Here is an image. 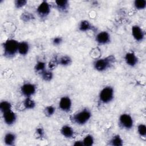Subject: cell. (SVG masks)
I'll return each instance as SVG.
<instances>
[{
	"label": "cell",
	"instance_id": "obj_13",
	"mask_svg": "<svg viewBox=\"0 0 146 146\" xmlns=\"http://www.w3.org/2000/svg\"><path fill=\"white\" fill-rule=\"evenodd\" d=\"M60 132L66 138H71L74 136V130L68 125H63L60 129Z\"/></svg>",
	"mask_w": 146,
	"mask_h": 146
},
{
	"label": "cell",
	"instance_id": "obj_24",
	"mask_svg": "<svg viewBox=\"0 0 146 146\" xmlns=\"http://www.w3.org/2000/svg\"><path fill=\"white\" fill-rule=\"evenodd\" d=\"M134 6L138 10H143L146 6L145 0H136L134 2Z\"/></svg>",
	"mask_w": 146,
	"mask_h": 146
},
{
	"label": "cell",
	"instance_id": "obj_19",
	"mask_svg": "<svg viewBox=\"0 0 146 146\" xmlns=\"http://www.w3.org/2000/svg\"><path fill=\"white\" fill-rule=\"evenodd\" d=\"M58 64L63 66H66L71 63V59L69 56L67 55H64L62 57H60L58 60Z\"/></svg>",
	"mask_w": 146,
	"mask_h": 146
},
{
	"label": "cell",
	"instance_id": "obj_21",
	"mask_svg": "<svg viewBox=\"0 0 146 146\" xmlns=\"http://www.w3.org/2000/svg\"><path fill=\"white\" fill-rule=\"evenodd\" d=\"M11 108V105L10 103L7 101H2L0 103V110L2 113L10 110Z\"/></svg>",
	"mask_w": 146,
	"mask_h": 146
},
{
	"label": "cell",
	"instance_id": "obj_18",
	"mask_svg": "<svg viewBox=\"0 0 146 146\" xmlns=\"http://www.w3.org/2000/svg\"><path fill=\"white\" fill-rule=\"evenodd\" d=\"M110 144L115 146H121L123 144V141L121 137L117 135L114 136L110 141Z\"/></svg>",
	"mask_w": 146,
	"mask_h": 146
},
{
	"label": "cell",
	"instance_id": "obj_4",
	"mask_svg": "<svg viewBox=\"0 0 146 146\" xmlns=\"http://www.w3.org/2000/svg\"><path fill=\"white\" fill-rule=\"evenodd\" d=\"M113 90L111 87H104L100 92L99 100L103 103H108L113 98Z\"/></svg>",
	"mask_w": 146,
	"mask_h": 146
},
{
	"label": "cell",
	"instance_id": "obj_1",
	"mask_svg": "<svg viewBox=\"0 0 146 146\" xmlns=\"http://www.w3.org/2000/svg\"><path fill=\"white\" fill-rule=\"evenodd\" d=\"M19 42L13 39L7 40L3 44L4 55L7 58L13 57L18 52Z\"/></svg>",
	"mask_w": 146,
	"mask_h": 146
},
{
	"label": "cell",
	"instance_id": "obj_20",
	"mask_svg": "<svg viewBox=\"0 0 146 146\" xmlns=\"http://www.w3.org/2000/svg\"><path fill=\"white\" fill-rule=\"evenodd\" d=\"M25 107L26 109H33L35 106V102L30 98V97H27L26 98L23 102Z\"/></svg>",
	"mask_w": 146,
	"mask_h": 146
},
{
	"label": "cell",
	"instance_id": "obj_22",
	"mask_svg": "<svg viewBox=\"0 0 146 146\" xmlns=\"http://www.w3.org/2000/svg\"><path fill=\"white\" fill-rule=\"evenodd\" d=\"M40 75L42 77V79L45 81H50L53 77V74L51 71L48 70H44L43 72L40 73Z\"/></svg>",
	"mask_w": 146,
	"mask_h": 146
},
{
	"label": "cell",
	"instance_id": "obj_31",
	"mask_svg": "<svg viewBox=\"0 0 146 146\" xmlns=\"http://www.w3.org/2000/svg\"><path fill=\"white\" fill-rule=\"evenodd\" d=\"M22 16H23V18H22L23 20L26 21H28L33 18V15L29 13H27L26 14L23 13L22 14Z\"/></svg>",
	"mask_w": 146,
	"mask_h": 146
},
{
	"label": "cell",
	"instance_id": "obj_23",
	"mask_svg": "<svg viewBox=\"0 0 146 146\" xmlns=\"http://www.w3.org/2000/svg\"><path fill=\"white\" fill-rule=\"evenodd\" d=\"M82 141L83 145L85 146H91L93 145L94 142V137L91 135H87V136H86Z\"/></svg>",
	"mask_w": 146,
	"mask_h": 146
},
{
	"label": "cell",
	"instance_id": "obj_10",
	"mask_svg": "<svg viewBox=\"0 0 146 146\" xmlns=\"http://www.w3.org/2000/svg\"><path fill=\"white\" fill-rule=\"evenodd\" d=\"M3 117L4 121L7 125L13 124L17 119L16 114L11 111V110L3 113Z\"/></svg>",
	"mask_w": 146,
	"mask_h": 146
},
{
	"label": "cell",
	"instance_id": "obj_29",
	"mask_svg": "<svg viewBox=\"0 0 146 146\" xmlns=\"http://www.w3.org/2000/svg\"><path fill=\"white\" fill-rule=\"evenodd\" d=\"M62 42V38L60 36L55 37L52 40V43L54 45L58 46Z\"/></svg>",
	"mask_w": 146,
	"mask_h": 146
},
{
	"label": "cell",
	"instance_id": "obj_7",
	"mask_svg": "<svg viewBox=\"0 0 146 146\" xmlns=\"http://www.w3.org/2000/svg\"><path fill=\"white\" fill-rule=\"evenodd\" d=\"M37 13L40 17H47L50 12V5L45 1H42L36 9Z\"/></svg>",
	"mask_w": 146,
	"mask_h": 146
},
{
	"label": "cell",
	"instance_id": "obj_3",
	"mask_svg": "<svg viewBox=\"0 0 146 146\" xmlns=\"http://www.w3.org/2000/svg\"><path fill=\"white\" fill-rule=\"evenodd\" d=\"M114 57L113 56L98 59L94 62V68L98 71H104L111 66Z\"/></svg>",
	"mask_w": 146,
	"mask_h": 146
},
{
	"label": "cell",
	"instance_id": "obj_6",
	"mask_svg": "<svg viewBox=\"0 0 146 146\" xmlns=\"http://www.w3.org/2000/svg\"><path fill=\"white\" fill-rule=\"evenodd\" d=\"M21 91L22 94L27 97H30L33 95L36 91V87L34 84L30 83H25L21 86Z\"/></svg>",
	"mask_w": 146,
	"mask_h": 146
},
{
	"label": "cell",
	"instance_id": "obj_5",
	"mask_svg": "<svg viewBox=\"0 0 146 146\" xmlns=\"http://www.w3.org/2000/svg\"><path fill=\"white\" fill-rule=\"evenodd\" d=\"M119 123L122 127L126 129H130L133 125V121L132 117L127 113H123L119 117Z\"/></svg>",
	"mask_w": 146,
	"mask_h": 146
},
{
	"label": "cell",
	"instance_id": "obj_16",
	"mask_svg": "<svg viewBox=\"0 0 146 146\" xmlns=\"http://www.w3.org/2000/svg\"><path fill=\"white\" fill-rule=\"evenodd\" d=\"M55 3L58 9L60 11H66L68 7V2L66 0L56 1Z\"/></svg>",
	"mask_w": 146,
	"mask_h": 146
},
{
	"label": "cell",
	"instance_id": "obj_27",
	"mask_svg": "<svg viewBox=\"0 0 146 146\" xmlns=\"http://www.w3.org/2000/svg\"><path fill=\"white\" fill-rule=\"evenodd\" d=\"M55 111V108L54 107L52 106H49L45 108L44 112L46 116H52Z\"/></svg>",
	"mask_w": 146,
	"mask_h": 146
},
{
	"label": "cell",
	"instance_id": "obj_2",
	"mask_svg": "<svg viewBox=\"0 0 146 146\" xmlns=\"http://www.w3.org/2000/svg\"><path fill=\"white\" fill-rule=\"evenodd\" d=\"M91 116V113L90 111L85 108L72 116L71 120L74 123L78 125H83L90 120Z\"/></svg>",
	"mask_w": 146,
	"mask_h": 146
},
{
	"label": "cell",
	"instance_id": "obj_32",
	"mask_svg": "<svg viewBox=\"0 0 146 146\" xmlns=\"http://www.w3.org/2000/svg\"><path fill=\"white\" fill-rule=\"evenodd\" d=\"M74 145H75V146H82V145H83V141H80V140L76 141L74 143Z\"/></svg>",
	"mask_w": 146,
	"mask_h": 146
},
{
	"label": "cell",
	"instance_id": "obj_12",
	"mask_svg": "<svg viewBox=\"0 0 146 146\" xmlns=\"http://www.w3.org/2000/svg\"><path fill=\"white\" fill-rule=\"evenodd\" d=\"M125 60L126 63L131 67L136 66L138 62V59L133 52H127L125 55Z\"/></svg>",
	"mask_w": 146,
	"mask_h": 146
},
{
	"label": "cell",
	"instance_id": "obj_17",
	"mask_svg": "<svg viewBox=\"0 0 146 146\" xmlns=\"http://www.w3.org/2000/svg\"><path fill=\"white\" fill-rule=\"evenodd\" d=\"M92 29V25L91 23L86 20H83L80 22L79 26V29L81 31H87Z\"/></svg>",
	"mask_w": 146,
	"mask_h": 146
},
{
	"label": "cell",
	"instance_id": "obj_26",
	"mask_svg": "<svg viewBox=\"0 0 146 146\" xmlns=\"http://www.w3.org/2000/svg\"><path fill=\"white\" fill-rule=\"evenodd\" d=\"M137 131L139 134L143 137H145L146 136V126L144 124H140L137 126Z\"/></svg>",
	"mask_w": 146,
	"mask_h": 146
},
{
	"label": "cell",
	"instance_id": "obj_15",
	"mask_svg": "<svg viewBox=\"0 0 146 146\" xmlns=\"http://www.w3.org/2000/svg\"><path fill=\"white\" fill-rule=\"evenodd\" d=\"M16 140V136L14 133L9 132L5 136L4 141L5 143L7 145H13Z\"/></svg>",
	"mask_w": 146,
	"mask_h": 146
},
{
	"label": "cell",
	"instance_id": "obj_11",
	"mask_svg": "<svg viewBox=\"0 0 146 146\" xmlns=\"http://www.w3.org/2000/svg\"><path fill=\"white\" fill-rule=\"evenodd\" d=\"M96 42L100 44H105L110 41V35L106 31H102L96 36Z\"/></svg>",
	"mask_w": 146,
	"mask_h": 146
},
{
	"label": "cell",
	"instance_id": "obj_9",
	"mask_svg": "<svg viewBox=\"0 0 146 146\" xmlns=\"http://www.w3.org/2000/svg\"><path fill=\"white\" fill-rule=\"evenodd\" d=\"M71 100L70 98L68 96L62 97L59 103V108L64 112H68L71 108Z\"/></svg>",
	"mask_w": 146,
	"mask_h": 146
},
{
	"label": "cell",
	"instance_id": "obj_25",
	"mask_svg": "<svg viewBox=\"0 0 146 146\" xmlns=\"http://www.w3.org/2000/svg\"><path fill=\"white\" fill-rule=\"evenodd\" d=\"M45 68H46V64L45 63L42 61L38 62L35 66V71L38 72H39L40 74L42 72H43L44 70H45Z\"/></svg>",
	"mask_w": 146,
	"mask_h": 146
},
{
	"label": "cell",
	"instance_id": "obj_8",
	"mask_svg": "<svg viewBox=\"0 0 146 146\" xmlns=\"http://www.w3.org/2000/svg\"><path fill=\"white\" fill-rule=\"evenodd\" d=\"M132 34L134 39L138 42L142 41L144 38V33L143 30L137 25L132 26Z\"/></svg>",
	"mask_w": 146,
	"mask_h": 146
},
{
	"label": "cell",
	"instance_id": "obj_28",
	"mask_svg": "<svg viewBox=\"0 0 146 146\" xmlns=\"http://www.w3.org/2000/svg\"><path fill=\"white\" fill-rule=\"evenodd\" d=\"M27 3V1L25 0H17L15 1V6L17 8H21L22 7L24 6Z\"/></svg>",
	"mask_w": 146,
	"mask_h": 146
},
{
	"label": "cell",
	"instance_id": "obj_14",
	"mask_svg": "<svg viewBox=\"0 0 146 146\" xmlns=\"http://www.w3.org/2000/svg\"><path fill=\"white\" fill-rule=\"evenodd\" d=\"M29 50V44L27 42L22 41L19 42L18 52L22 55H26Z\"/></svg>",
	"mask_w": 146,
	"mask_h": 146
},
{
	"label": "cell",
	"instance_id": "obj_30",
	"mask_svg": "<svg viewBox=\"0 0 146 146\" xmlns=\"http://www.w3.org/2000/svg\"><path fill=\"white\" fill-rule=\"evenodd\" d=\"M36 133L38 135V136L40 138H42V137H43V136H44V130L41 127H39L36 129Z\"/></svg>",
	"mask_w": 146,
	"mask_h": 146
}]
</instances>
